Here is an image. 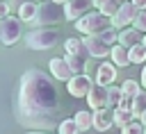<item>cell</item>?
Here are the masks:
<instances>
[{
  "label": "cell",
  "mask_w": 146,
  "mask_h": 134,
  "mask_svg": "<svg viewBox=\"0 0 146 134\" xmlns=\"http://www.w3.org/2000/svg\"><path fill=\"white\" fill-rule=\"evenodd\" d=\"M25 134H50V132H25Z\"/></svg>",
  "instance_id": "obj_36"
},
{
  "label": "cell",
  "mask_w": 146,
  "mask_h": 134,
  "mask_svg": "<svg viewBox=\"0 0 146 134\" xmlns=\"http://www.w3.org/2000/svg\"><path fill=\"white\" fill-rule=\"evenodd\" d=\"M59 41V32L55 27H34L25 36V45L30 50H50Z\"/></svg>",
  "instance_id": "obj_2"
},
{
  "label": "cell",
  "mask_w": 146,
  "mask_h": 134,
  "mask_svg": "<svg viewBox=\"0 0 146 134\" xmlns=\"http://www.w3.org/2000/svg\"><path fill=\"white\" fill-rule=\"evenodd\" d=\"M73 120H75V125H78V129H80V132H87V129H94V111H87V109H80V111H75V116H73Z\"/></svg>",
  "instance_id": "obj_19"
},
{
  "label": "cell",
  "mask_w": 146,
  "mask_h": 134,
  "mask_svg": "<svg viewBox=\"0 0 146 134\" xmlns=\"http://www.w3.org/2000/svg\"><path fill=\"white\" fill-rule=\"evenodd\" d=\"M36 14H39V2H34V0H23L16 16H18L23 23H32V25H34Z\"/></svg>",
  "instance_id": "obj_14"
},
{
  "label": "cell",
  "mask_w": 146,
  "mask_h": 134,
  "mask_svg": "<svg viewBox=\"0 0 146 134\" xmlns=\"http://www.w3.org/2000/svg\"><path fill=\"white\" fill-rule=\"evenodd\" d=\"M98 36H100V41H103V43H107L110 48H114V45L119 43V30H114V27H110V30L100 32Z\"/></svg>",
  "instance_id": "obj_26"
},
{
  "label": "cell",
  "mask_w": 146,
  "mask_h": 134,
  "mask_svg": "<svg viewBox=\"0 0 146 134\" xmlns=\"http://www.w3.org/2000/svg\"><path fill=\"white\" fill-rule=\"evenodd\" d=\"M64 52L71 55V57H84V59L89 57V52H87L82 39H75V36H68V39L64 41Z\"/></svg>",
  "instance_id": "obj_16"
},
{
  "label": "cell",
  "mask_w": 146,
  "mask_h": 134,
  "mask_svg": "<svg viewBox=\"0 0 146 134\" xmlns=\"http://www.w3.org/2000/svg\"><path fill=\"white\" fill-rule=\"evenodd\" d=\"M0 43H2V39H0Z\"/></svg>",
  "instance_id": "obj_39"
},
{
  "label": "cell",
  "mask_w": 146,
  "mask_h": 134,
  "mask_svg": "<svg viewBox=\"0 0 146 134\" xmlns=\"http://www.w3.org/2000/svg\"><path fill=\"white\" fill-rule=\"evenodd\" d=\"M0 39L2 45H14L23 39V20L14 14H9L7 18L0 20Z\"/></svg>",
  "instance_id": "obj_5"
},
{
  "label": "cell",
  "mask_w": 146,
  "mask_h": 134,
  "mask_svg": "<svg viewBox=\"0 0 146 134\" xmlns=\"http://www.w3.org/2000/svg\"><path fill=\"white\" fill-rule=\"evenodd\" d=\"M114 125V109H100V111H94V129L96 132H107L112 129Z\"/></svg>",
  "instance_id": "obj_13"
},
{
  "label": "cell",
  "mask_w": 146,
  "mask_h": 134,
  "mask_svg": "<svg viewBox=\"0 0 146 134\" xmlns=\"http://www.w3.org/2000/svg\"><path fill=\"white\" fill-rule=\"evenodd\" d=\"M135 16H137V7H135L130 0H123L121 7H119V11H116V16L112 18V27L119 30V32H121V30H128V27H132Z\"/></svg>",
  "instance_id": "obj_6"
},
{
  "label": "cell",
  "mask_w": 146,
  "mask_h": 134,
  "mask_svg": "<svg viewBox=\"0 0 146 134\" xmlns=\"http://www.w3.org/2000/svg\"><path fill=\"white\" fill-rule=\"evenodd\" d=\"M94 86H96V82H94L89 75H73V79L66 82V91H68L73 98H87Z\"/></svg>",
  "instance_id": "obj_7"
},
{
  "label": "cell",
  "mask_w": 146,
  "mask_h": 134,
  "mask_svg": "<svg viewBox=\"0 0 146 134\" xmlns=\"http://www.w3.org/2000/svg\"><path fill=\"white\" fill-rule=\"evenodd\" d=\"M135 7H137V11H146V0H130Z\"/></svg>",
  "instance_id": "obj_31"
},
{
  "label": "cell",
  "mask_w": 146,
  "mask_h": 134,
  "mask_svg": "<svg viewBox=\"0 0 146 134\" xmlns=\"http://www.w3.org/2000/svg\"><path fill=\"white\" fill-rule=\"evenodd\" d=\"M48 70H50V75H52L55 79H59V82H71V79H73V70H71L66 57H52L50 64H48Z\"/></svg>",
  "instance_id": "obj_8"
},
{
  "label": "cell",
  "mask_w": 146,
  "mask_h": 134,
  "mask_svg": "<svg viewBox=\"0 0 146 134\" xmlns=\"http://www.w3.org/2000/svg\"><path fill=\"white\" fill-rule=\"evenodd\" d=\"M144 134H146V132H144Z\"/></svg>",
  "instance_id": "obj_40"
},
{
  "label": "cell",
  "mask_w": 146,
  "mask_h": 134,
  "mask_svg": "<svg viewBox=\"0 0 146 134\" xmlns=\"http://www.w3.org/2000/svg\"><path fill=\"white\" fill-rule=\"evenodd\" d=\"M110 59H112V64L116 68H125V66H130V50L123 48L121 43H116L112 48V52H110Z\"/></svg>",
  "instance_id": "obj_17"
},
{
  "label": "cell",
  "mask_w": 146,
  "mask_h": 134,
  "mask_svg": "<svg viewBox=\"0 0 146 134\" xmlns=\"http://www.w3.org/2000/svg\"><path fill=\"white\" fill-rule=\"evenodd\" d=\"M87 104L91 111H100V109H107L110 107V93L105 86H94L91 93L87 95Z\"/></svg>",
  "instance_id": "obj_11"
},
{
  "label": "cell",
  "mask_w": 146,
  "mask_h": 134,
  "mask_svg": "<svg viewBox=\"0 0 146 134\" xmlns=\"http://www.w3.org/2000/svg\"><path fill=\"white\" fill-rule=\"evenodd\" d=\"M141 39H144L141 32H137L135 27H128V30H121V32H119V43H121L123 48H128V50L135 48V45H139Z\"/></svg>",
  "instance_id": "obj_15"
},
{
  "label": "cell",
  "mask_w": 146,
  "mask_h": 134,
  "mask_svg": "<svg viewBox=\"0 0 146 134\" xmlns=\"http://www.w3.org/2000/svg\"><path fill=\"white\" fill-rule=\"evenodd\" d=\"M82 43H84L89 57H96V59H100V57H110V52H112V48H110L107 43H103L100 36H82Z\"/></svg>",
  "instance_id": "obj_12"
},
{
  "label": "cell",
  "mask_w": 146,
  "mask_h": 134,
  "mask_svg": "<svg viewBox=\"0 0 146 134\" xmlns=\"http://www.w3.org/2000/svg\"><path fill=\"white\" fill-rule=\"evenodd\" d=\"M139 84H141V89L146 91V66L141 68V82H139Z\"/></svg>",
  "instance_id": "obj_33"
},
{
  "label": "cell",
  "mask_w": 146,
  "mask_h": 134,
  "mask_svg": "<svg viewBox=\"0 0 146 134\" xmlns=\"http://www.w3.org/2000/svg\"><path fill=\"white\" fill-rule=\"evenodd\" d=\"M94 7L91 0H71L68 5H64V14H66V20H73V25L89 14V9Z\"/></svg>",
  "instance_id": "obj_9"
},
{
  "label": "cell",
  "mask_w": 146,
  "mask_h": 134,
  "mask_svg": "<svg viewBox=\"0 0 146 134\" xmlns=\"http://www.w3.org/2000/svg\"><path fill=\"white\" fill-rule=\"evenodd\" d=\"M144 61H146V48L141 43L130 48V64H144Z\"/></svg>",
  "instance_id": "obj_27"
},
{
  "label": "cell",
  "mask_w": 146,
  "mask_h": 134,
  "mask_svg": "<svg viewBox=\"0 0 146 134\" xmlns=\"http://www.w3.org/2000/svg\"><path fill=\"white\" fill-rule=\"evenodd\" d=\"M91 2H94V7H96V11H98V9H100L103 5H107L110 0H91Z\"/></svg>",
  "instance_id": "obj_32"
},
{
  "label": "cell",
  "mask_w": 146,
  "mask_h": 134,
  "mask_svg": "<svg viewBox=\"0 0 146 134\" xmlns=\"http://www.w3.org/2000/svg\"><path fill=\"white\" fill-rule=\"evenodd\" d=\"M59 98L52 79L41 68H27L21 75L18 95H16V116L25 127L50 129L55 127V111H57Z\"/></svg>",
  "instance_id": "obj_1"
},
{
  "label": "cell",
  "mask_w": 146,
  "mask_h": 134,
  "mask_svg": "<svg viewBox=\"0 0 146 134\" xmlns=\"http://www.w3.org/2000/svg\"><path fill=\"white\" fill-rule=\"evenodd\" d=\"M114 79H116V66L112 61H100L98 68H96V77H94L96 86H105L107 89V86L114 84Z\"/></svg>",
  "instance_id": "obj_10"
},
{
  "label": "cell",
  "mask_w": 146,
  "mask_h": 134,
  "mask_svg": "<svg viewBox=\"0 0 146 134\" xmlns=\"http://www.w3.org/2000/svg\"><path fill=\"white\" fill-rule=\"evenodd\" d=\"M132 111H135V116H141L146 111V91L144 89L132 98Z\"/></svg>",
  "instance_id": "obj_22"
},
{
  "label": "cell",
  "mask_w": 146,
  "mask_h": 134,
  "mask_svg": "<svg viewBox=\"0 0 146 134\" xmlns=\"http://www.w3.org/2000/svg\"><path fill=\"white\" fill-rule=\"evenodd\" d=\"M121 91H123V95H125V98H130V100H132V98L141 91V84H137L135 79H125V82L121 84Z\"/></svg>",
  "instance_id": "obj_23"
},
{
  "label": "cell",
  "mask_w": 146,
  "mask_h": 134,
  "mask_svg": "<svg viewBox=\"0 0 146 134\" xmlns=\"http://www.w3.org/2000/svg\"><path fill=\"white\" fill-rule=\"evenodd\" d=\"M107 93H110V109H119L121 107V102H123V91H121V86H107Z\"/></svg>",
  "instance_id": "obj_21"
},
{
  "label": "cell",
  "mask_w": 146,
  "mask_h": 134,
  "mask_svg": "<svg viewBox=\"0 0 146 134\" xmlns=\"http://www.w3.org/2000/svg\"><path fill=\"white\" fill-rule=\"evenodd\" d=\"M112 27V20L105 18L100 11H89L87 16H82L78 23H75V30L84 36H98L100 32L110 30Z\"/></svg>",
  "instance_id": "obj_3"
},
{
  "label": "cell",
  "mask_w": 146,
  "mask_h": 134,
  "mask_svg": "<svg viewBox=\"0 0 146 134\" xmlns=\"http://www.w3.org/2000/svg\"><path fill=\"white\" fill-rule=\"evenodd\" d=\"M137 120V116H135V111L132 109H123V107H119V109H114V125L119 127V129H125L130 123H135Z\"/></svg>",
  "instance_id": "obj_18"
},
{
  "label": "cell",
  "mask_w": 146,
  "mask_h": 134,
  "mask_svg": "<svg viewBox=\"0 0 146 134\" xmlns=\"http://www.w3.org/2000/svg\"><path fill=\"white\" fill-rule=\"evenodd\" d=\"M121 2H123V0H110V2H107V5H103V7L98 9V11H100V14L105 16V18H110V20H112V18L116 16V11H119Z\"/></svg>",
  "instance_id": "obj_24"
},
{
  "label": "cell",
  "mask_w": 146,
  "mask_h": 134,
  "mask_svg": "<svg viewBox=\"0 0 146 134\" xmlns=\"http://www.w3.org/2000/svg\"><path fill=\"white\" fill-rule=\"evenodd\" d=\"M132 27H135L137 32L146 34V11H137V16H135V23H132Z\"/></svg>",
  "instance_id": "obj_28"
},
{
  "label": "cell",
  "mask_w": 146,
  "mask_h": 134,
  "mask_svg": "<svg viewBox=\"0 0 146 134\" xmlns=\"http://www.w3.org/2000/svg\"><path fill=\"white\" fill-rule=\"evenodd\" d=\"M57 134H80V129H78V125H75L73 118H64L57 125Z\"/></svg>",
  "instance_id": "obj_25"
},
{
  "label": "cell",
  "mask_w": 146,
  "mask_h": 134,
  "mask_svg": "<svg viewBox=\"0 0 146 134\" xmlns=\"http://www.w3.org/2000/svg\"><path fill=\"white\" fill-rule=\"evenodd\" d=\"M141 45H144V48H146V34H144V39H141Z\"/></svg>",
  "instance_id": "obj_37"
},
{
  "label": "cell",
  "mask_w": 146,
  "mask_h": 134,
  "mask_svg": "<svg viewBox=\"0 0 146 134\" xmlns=\"http://www.w3.org/2000/svg\"><path fill=\"white\" fill-rule=\"evenodd\" d=\"M139 120H141V125H144V127H146V111H144V114H141V116H139Z\"/></svg>",
  "instance_id": "obj_34"
},
{
  "label": "cell",
  "mask_w": 146,
  "mask_h": 134,
  "mask_svg": "<svg viewBox=\"0 0 146 134\" xmlns=\"http://www.w3.org/2000/svg\"><path fill=\"white\" fill-rule=\"evenodd\" d=\"M146 132V127L141 125V120H135V123H130L125 129H121V134H144Z\"/></svg>",
  "instance_id": "obj_29"
},
{
  "label": "cell",
  "mask_w": 146,
  "mask_h": 134,
  "mask_svg": "<svg viewBox=\"0 0 146 134\" xmlns=\"http://www.w3.org/2000/svg\"><path fill=\"white\" fill-rule=\"evenodd\" d=\"M64 18H66V14H64V7H62V5H57V2H52V0H41L34 25H36V27H55V25L62 23Z\"/></svg>",
  "instance_id": "obj_4"
},
{
  "label": "cell",
  "mask_w": 146,
  "mask_h": 134,
  "mask_svg": "<svg viewBox=\"0 0 146 134\" xmlns=\"http://www.w3.org/2000/svg\"><path fill=\"white\" fill-rule=\"evenodd\" d=\"M2 2H9V0H2Z\"/></svg>",
  "instance_id": "obj_38"
},
{
  "label": "cell",
  "mask_w": 146,
  "mask_h": 134,
  "mask_svg": "<svg viewBox=\"0 0 146 134\" xmlns=\"http://www.w3.org/2000/svg\"><path fill=\"white\" fill-rule=\"evenodd\" d=\"M66 61H68L73 75H87V59L84 57H71V55H66Z\"/></svg>",
  "instance_id": "obj_20"
},
{
  "label": "cell",
  "mask_w": 146,
  "mask_h": 134,
  "mask_svg": "<svg viewBox=\"0 0 146 134\" xmlns=\"http://www.w3.org/2000/svg\"><path fill=\"white\" fill-rule=\"evenodd\" d=\"M52 2H57V5H62V7H64V5H68L71 0H52Z\"/></svg>",
  "instance_id": "obj_35"
},
{
  "label": "cell",
  "mask_w": 146,
  "mask_h": 134,
  "mask_svg": "<svg viewBox=\"0 0 146 134\" xmlns=\"http://www.w3.org/2000/svg\"><path fill=\"white\" fill-rule=\"evenodd\" d=\"M9 14H11V11H9V2H2V0H0V20L7 18Z\"/></svg>",
  "instance_id": "obj_30"
}]
</instances>
